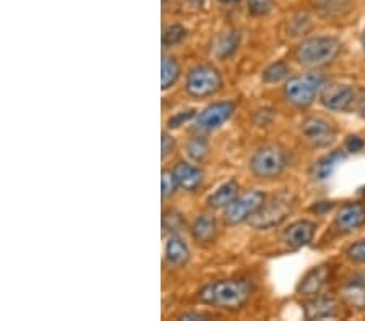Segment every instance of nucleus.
I'll list each match as a JSON object with an SVG mask.
<instances>
[{"instance_id":"obj_1","label":"nucleus","mask_w":365,"mask_h":321,"mask_svg":"<svg viewBox=\"0 0 365 321\" xmlns=\"http://www.w3.org/2000/svg\"><path fill=\"white\" fill-rule=\"evenodd\" d=\"M252 295V285L244 279H222L215 281L198 292V299L208 305L225 310H239Z\"/></svg>"},{"instance_id":"obj_2","label":"nucleus","mask_w":365,"mask_h":321,"mask_svg":"<svg viewBox=\"0 0 365 321\" xmlns=\"http://www.w3.org/2000/svg\"><path fill=\"white\" fill-rule=\"evenodd\" d=\"M343 44L333 36L309 38L299 44L296 58L304 67H322L333 62L341 52Z\"/></svg>"},{"instance_id":"obj_3","label":"nucleus","mask_w":365,"mask_h":321,"mask_svg":"<svg viewBox=\"0 0 365 321\" xmlns=\"http://www.w3.org/2000/svg\"><path fill=\"white\" fill-rule=\"evenodd\" d=\"M294 208V196L287 191L274 195L268 203H263V206L249 219L253 229L263 231L272 229L279 226L287 216L291 214Z\"/></svg>"},{"instance_id":"obj_4","label":"nucleus","mask_w":365,"mask_h":321,"mask_svg":"<svg viewBox=\"0 0 365 321\" xmlns=\"http://www.w3.org/2000/svg\"><path fill=\"white\" fill-rule=\"evenodd\" d=\"M323 77L320 73H305L287 80L284 86V96L287 102L299 109L309 107L315 101L317 95L323 88Z\"/></svg>"},{"instance_id":"obj_5","label":"nucleus","mask_w":365,"mask_h":321,"mask_svg":"<svg viewBox=\"0 0 365 321\" xmlns=\"http://www.w3.org/2000/svg\"><path fill=\"white\" fill-rule=\"evenodd\" d=\"M287 157L284 149L276 144H267L257 149L250 159V171L258 179H274L286 169Z\"/></svg>"},{"instance_id":"obj_6","label":"nucleus","mask_w":365,"mask_h":321,"mask_svg":"<svg viewBox=\"0 0 365 321\" xmlns=\"http://www.w3.org/2000/svg\"><path fill=\"white\" fill-rule=\"evenodd\" d=\"M222 88L221 73L213 65H198L190 70L185 90L192 98H210Z\"/></svg>"},{"instance_id":"obj_7","label":"nucleus","mask_w":365,"mask_h":321,"mask_svg":"<svg viewBox=\"0 0 365 321\" xmlns=\"http://www.w3.org/2000/svg\"><path fill=\"white\" fill-rule=\"evenodd\" d=\"M300 138L310 148H328L336 140V127L322 117H307L299 127Z\"/></svg>"},{"instance_id":"obj_8","label":"nucleus","mask_w":365,"mask_h":321,"mask_svg":"<svg viewBox=\"0 0 365 321\" xmlns=\"http://www.w3.org/2000/svg\"><path fill=\"white\" fill-rule=\"evenodd\" d=\"M264 195L260 190H250L225 208V223L227 226H237L249 221L258 209L263 206Z\"/></svg>"},{"instance_id":"obj_9","label":"nucleus","mask_w":365,"mask_h":321,"mask_svg":"<svg viewBox=\"0 0 365 321\" xmlns=\"http://www.w3.org/2000/svg\"><path fill=\"white\" fill-rule=\"evenodd\" d=\"M356 101V90L349 85L328 83L322 88V104L329 110H336V112L351 110Z\"/></svg>"},{"instance_id":"obj_10","label":"nucleus","mask_w":365,"mask_h":321,"mask_svg":"<svg viewBox=\"0 0 365 321\" xmlns=\"http://www.w3.org/2000/svg\"><path fill=\"white\" fill-rule=\"evenodd\" d=\"M234 110L235 104L232 101L215 102L198 114L197 124L200 128H205V130H216V128L225 125L231 119Z\"/></svg>"},{"instance_id":"obj_11","label":"nucleus","mask_w":365,"mask_h":321,"mask_svg":"<svg viewBox=\"0 0 365 321\" xmlns=\"http://www.w3.org/2000/svg\"><path fill=\"white\" fill-rule=\"evenodd\" d=\"M336 227L341 232H352L365 224V206L362 203H346L336 214Z\"/></svg>"},{"instance_id":"obj_12","label":"nucleus","mask_w":365,"mask_h":321,"mask_svg":"<svg viewBox=\"0 0 365 321\" xmlns=\"http://www.w3.org/2000/svg\"><path fill=\"white\" fill-rule=\"evenodd\" d=\"M315 231L317 226L312 223V221H297V223L287 227L284 233H282V238H284L287 247L297 250L312 242V238L315 236Z\"/></svg>"},{"instance_id":"obj_13","label":"nucleus","mask_w":365,"mask_h":321,"mask_svg":"<svg viewBox=\"0 0 365 321\" xmlns=\"http://www.w3.org/2000/svg\"><path fill=\"white\" fill-rule=\"evenodd\" d=\"M341 295L344 302L352 308L364 310L365 308V274L357 273L346 279V283L341 288Z\"/></svg>"},{"instance_id":"obj_14","label":"nucleus","mask_w":365,"mask_h":321,"mask_svg":"<svg viewBox=\"0 0 365 321\" xmlns=\"http://www.w3.org/2000/svg\"><path fill=\"white\" fill-rule=\"evenodd\" d=\"M304 313L307 320L334 318L339 313V303L333 297H317L305 303Z\"/></svg>"},{"instance_id":"obj_15","label":"nucleus","mask_w":365,"mask_h":321,"mask_svg":"<svg viewBox=\"0 0 365 321\" xmlns=\"http://www.w3.org/2000/svg\"><path fill=\"white\" fill-rule=\"evenodd\" d=\"M329 274H331V268H329L328 265H322V266L314 268V270L305 274L302 281H300L299 288H297L299 294H302V295L319 294L323 285H325L329 279Z\"/></svg>"},{"instance_id":"obj_16","label":"nucleus","mask_w":365,"mask_h":321,"mask_svg":"<svg viewBox=\"0 0 365 321\" xmlns=\"http://www.w3.org/2000/svg\"><path fill=\"white\" fill-rule=\"evenodd\" d=\"M344 159H346V154L341 149L331 151V153L320 157V159L315 162L314 167H312V177L319 180V182H323V180L331 177L334 171H336Z\"/></svg>"},{"instance_id":"obj_17","label":"nucleus","mask_w":365,"mask_h":321,"mask_svg":"<svg viewBox=\"0 0 365 321\" xmlns=\"http://www.w3.org/2000/svg\"><path fill=\"white\" fill-rule=\"evenodd\" d=\"M174 174L180 189H184L187 191H195L203 182L202 169L188 164V162H179V164L174 167Z\"/></svg>"},{"instance_id":"obj_18","label":"nucleus","mask_w":365,"mask_h":321,"mask_svg":"<svg viewBox=\"0 0 365 321\" xmlns=\"http://www.w3.org/2000/svg\"><path fill=\"white\" fill-rule=\"evenodd\" d=\"M166 260L173 266H185L190 260V250L179 236L173 233L166 243Z\"/></svg>"},{"instance_id":"obj_19","label":"nucleus","mask_w":365,"mask_h":321,"mask_svg":"<svg viewBox=\"0 0 365 321\" xmlns=\"http://www.w3.org/2000/svg\"><path fill=\"white\" fill-rule=\"evenodd\" d=\"M239 184L235 180H229L225 185H221L213 195L208 196V206L215 209L226 208L237 198Z\"/></svg>"},{"instance_id":"obj_20","label":"nucleus","mask_w":365,"mask_h":321,"mask_svg":"<svg viewBox=\"0 0 365 321\" xmlns=\"http://www.w3.org/2000/svg\"><path fill=\"white\" fill-rule=\"evenodd\" d=\"M192 236L197 242L210 243L215 241L216 237V221L213 216L203 214L195 219V223L192 226Z\"/></svg>"},{"instance_id":"obj_21","label":"nucleus","mask_w":365,"mask_h":321,"mask_svg":"<svg viewBox=\"0 0 365 321\" xmlns=\"http://www.w3.org/2000/svg\"><path fill=\"white\" fill-rule=\"evenodd\" d=\"M180 77V65L173 56H163L161 60V88L164 91L175 85V81Z\"/></svg>"},{"instance_id":"obj_22","label":"nucleus","mask_w":365,"mask_h":321,"mask_svg":"<svg viewBox=\"0 0 365 321\" xmlns=\"http://www.w3.org/2000/svg\"><path fill=\"white\" fill-rule=\"evenodd\" d=\"M239 33H227L222 34V36L217 39L216 43V56L220 58H227L231 57L235 51L239 48Z\"/></svg>"},{"instance_id":"obj_23","label":"nucleus","mask_w":365,"mask_h":321,"mask_svg":"<svg viewBox=\"0 0 365 321\" xmlns=\"http://www.w3.org/2000/svg\"><path fill=\"white\" fill-rule=\"evenodd\" d=\"M287 75H289V65L286 62H276L264 70L263 81H267V83H279Z\"/></svg>"},{"instance_id":"obj_24","label":"nucleus","mask_w":365,"mask_h":321,"mask_svg":"<svg viewBox=\"0 0 365 321\" xmlns=\"http://www.w3.org/2000/svg\"><path fill=\"white\" fill-rule=\"evenodd\" d=\"M187 38V29L180 25H170L163 31V46L180 44Z\"/></svg>"},{"instance_id":"obj_25","label":"nucleus","mask_w":365,"mask_h":321,"mask_svg":"<svg viewBox=\"0 0 365 321\" xmlns=\"http://www.w3.org/2000/svg\"><path fill=\"white\" fill-rule=\"evenodd\" d=\"M185 226V221L182 218V214L174 211V209H169V211L164 213L163 216V227L164 231H168L170 233H175L182 231V227Z\"/></svg>"},{"instance_id":"obj_26","label":"nucleus","mask_w":365,"mask_h":321,"mask_svg":"<svg viewBox=\"0 0 365 321\" xmlns=\"http://www.w3.org/2000/svg\"><path fill=\"white\" fill-rule=\"evenodd\" d=\"M179 184H178V179H175L174 171H168V169H164L161 174V194L164 200L169 196H173Z\"/></svg>"},{"instance_id":"obj_27","label":"nucleus","mask_w":365,"mask_h":321,"mask_svg":"<svg viewBox=\"0 0 365 321\" xmlns=\"http://www.w3.org/2000/svg\"><path fill=\"white\" fill-rule=\"evenodd\" d=\"M188 154H190L192 159H195L197 162L203 161L205 156L208 154V144L200 138L192 140L190 144H188Z\"/></svg>"},{"instance_id":"obj_28","label":"nucleus","mask_w":365,"mask_h":321,"mask_svg":"<svg viewBox=\"0 0 365 321\" xmlns=\"http://www.w3.org/2000/svg\"><path fill=\"white\" fill-rule=\"evenodd\" d=\"M346 255L351 261L365 265V238L364 241H357L349 245V248L346 250Z\"/></svg>"},{"instance_id":"obj_29","label":"nucleus","mask_w":365,"mask_h":321,"mask_svg":"<svg viewBox=\"0 0 365 321\" xmlns=\"http://www.w3.org/2000/svg\"><path fill=\"white\" fill-rule=\"evenodd\" d=\"M197 115V110L195 109H188V110H182V112H178L175 115L170 117V119L168 120V127L169 128H179L185 124V122H188L190 119H193V117Z\"/></svg>"},{"instance_id":"obj_30","label":"nucleus","mask_w":365,"mask_h":321,"mask_svg":"<svg viewBox=\"0 0 365 321\" xmlns=\"http://www.w3.org/2000/svg\"><path fill=\"white\" fill-rule=\"evenodd\" d=\"M175 149V140L169 135L168 132H163L161 135V157L163 159H166V157L174 153Z\"/></svg>"},{"instance_id":"obj_31","label":"nucleus","mask_w":365,"mask_h":321,"mask_svg":"<svg viewBox=\"0 0 365 321\" xmlns=\"http://www.w3.org/2000/svg\"><path fill=\"white\" fill-rule=\"evenodd\" d=\"M249 7L252 14L255 15L268 14L272 9V0H249Z\"/></svg>"},{"instance_id":"obj_32","label":"nucleus","mask_w":365,"mask_h":321,"mask_svg":"<svg viewBox=\"0 0 365 321\" xmlns=\"http://www.w3.org/2000/svg\"><path fill=\"white\" fill-rule=\"evenodd\" d=\"M364 146H365V142L357 135H351L346 140V149L351 151V153H359V151L364 149Z\"/></svg>"},{"instance_id":"obj_33","label":"nucleus","mask_w":365,"mask_h":321,"mask_svg":"<svg viewBox=\"0 0 365 321\" xmlns=\"http://www.w3.org/2000/svg\"><path fill=\"white\" fill-rule=\"evenodd\" d=\"M179 320H213L210 317V315H206V313H197V312H190V313H184V315H180L179 317Z\"/></svg>"},{"instance_id":"obj_34","label":"nucleus","mask_w":365,"mask_h":321,"mask_svg":"<svg viewBox=\"0 0 365 321\" xmlns=\"http://www.w3.org/2000/svg\"><path fill=\"white\" fill-rule=\"evenodd\" d=\"M193 5H197V7H202V5L206 4V0H192Z\"/></svg>"},{"instance_id":"obj_35","label":"nucleus","mask_w":365,"mask_h":321,"mask_svg":"<svg viewBox=\"0 0 365 321\" xmlns=\"http://www.w3.org/2000/svg\"><path fill=\"white\" fill-rule=\"evenodd\" d=\"M362 48H364V52H365V31L362 34Z\"/></svg>"},{"instance_id":"obj_36","label":"nucleus","mask_w":365,"mask_h":321,"mask_svg":"<svg viewBox=\"0 0 365 321\" xmlns=\"http://www.w3.org/2000/svg\"><path fill=\"white\" fill-rule=\"evenodd\" d=\"M221 2H225V4H232V2H237V0H221Z\"/></svg>"}]
</instances>
